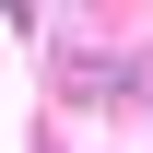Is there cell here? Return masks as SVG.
Instances as JSON below:
<instances>
[{
    "mask_svg": "<svg viewBox=\"0 0 153 153\" xmlns=\"http://www.w3.org/2000/svg\"><path fill=\"white\" fill-rule=\"evenodd\" d=\"M47 82L71 106H153V71H141V59H106V47H59Z\"/></svg>",
    "mask_w": 153,
    "mask_h": 153,
    "instance_id": "1",
    "label": "cell"
},
{
    "mask_svg": "<svg viewBox=\"0 0 153 153\" xmlns=\"http://www.w3.org/2000/svg\"><path fill=\"white\" fill-rule=\"evenodd\" d=\"M0 12H12V24H24V36H36V0H0Z\"/></svg>",
    "mask_w": 153,
    "mask_h": 153,
    "instance_id": "2",
    "label": "cell"
},
{
    "mask_svg": "<svg viewBox=\"0 0 153 153\" xmlns=\"http://www.w3.org/2000/svg\"><path fill=\"white\" fill-rule=\"evenodd\" d=\"M47 153H59V141H47Z\"/></svg>",
    "mask_w": 153,
    "mask_h": 153,
    "instance_id": "3",
    "label": "cell"
}]
</instances>
